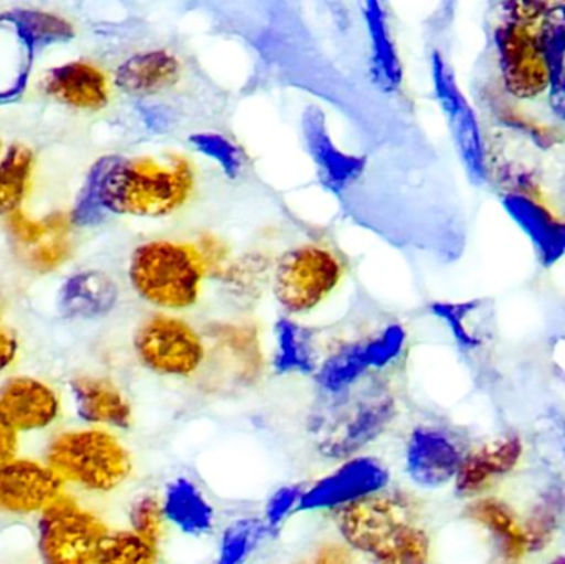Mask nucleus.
Here are the masks:
<instances>
[{
	"label": "nucleus",
	"mask_w": 565,
	"mask_h": 564,
	"mask_svg": "<svg viewBox=\"0 0 565 564\" xmlns=\"http://www.w3.org/2000/svg\"><path fill=\"white\" fill-rule=\"evenodd\" d=\"M35 156L26 146L13 145L0 159V215L20 211L32 184Z\"/></svg>",
	"instance_id": "bb28decb"
},
{
	"label": "nucleus",
	"mask_w": 565,
	"mask_h": 564,
	"mask_svg": "<svg viewBox=\"0 0 565 564\" xmlns=\"http://www.w3.org/2000/svg\"><path fill=\"white\" fill-rule=\"evenodd\" d=\"M510 19L497 32L501 72L513 95L530 98L550 88L537 30H531L534 23L540 22L547 3L521 2L510 3Z\"/></svg>",
	"instance_id": "0eeeda50"
},
{
	"label": "nucleus",
	"mask_w": 565,
	"mask_h": 564,
	"mask_svg": "<svg viewBox=\"0 0 565 564\" xmlns=\"http://www.w3.org/2000/svg\"><path fill=\"white\" fill-rule=\"evenodd\" d=\"M63 482L43 464L10 459L0 464V513L33 515L62 497Z\"/></svg>",
	"instance_id": "f8f14e48"
},
{
	"label": "nucleus",
	"mask_w": 565,
	"mask_h": 564,
	"mask_svg": "<svg viewBox=\"0 0 565 564\" xmlns=\"http://www.w3.org/2000/svg\"><path fill=\"white\" fill-rule=\"evenodd\" d=\"M521 456L523 443L520 437L507 436L493 440L463 457L455 477V489L460 496H475L510 473L520 464Z\"/></svg>",
	"instance_id": "f3484780"
},
{
	"label": "nucleus",
	"mask_w": 565,
	"mask_h": 564,
	"mask_svg": "<svg viewBox=\"0 0 565 564\" xmlns=\"http://www.w3.org/2000/svg\"><path fill=\"white\" fill-rule=\"evenodd\" d=\"M431 75L438 102L450 123L455 142L467 166L468 174L475 182H483L487 179V155L477 115L461 93L450 65L438 53L431 58Z\"/></svg>",
	"instance_id": "9d476101"
},
{
	"label": "nucleus",
	"mask_w": 565,
	"mask_h": 564,
	"mask_svg": "<svg viewBox=\"0 0 565 564\" xmlns=\"http://www.w3.org/2000/svg\"><path fill=\"white\" fill-rule=\"evenodd\" d=\"M214 350L211 351L212 380L221 386H247L260 370L258 347L254 338L241 331H225L214 334ZM205 358V361H207Z\"/></svg>",
	"instance_id": "412c9836"
},
{
	"label": "nucleus",
	"mask_w": 565,
	"mask_h": 564,
	"mask_svg": "<svg viewBox=\"0 0 565 564\" xmlns=\"http://www.w3.org/2000/svg\"><path fill=\"white\" fill-rule=\"evenodd\" d=\"M17 433L0 421V464L15 459Z\"/></svg>",
	"instance_id": "ea45409f"
},
{
	"label": "nucleus",
	"mask_w": 565,
	"mask_h": 564,
	"mask_svg": "<svg viewBox=\"0 0 565 564\" xmlns=\"http://www.w3.org/2000/svg\"><path fill=\"white\" fill-rule=\"evenodd\" d=\"M162 509L168 520L188 535H205L214 525V510L201 490L188 479H178L169 483Z\"/></svg>",
	"instance_id": "b1692460"
},
{
	"label": "nucleus",
	"mask_w": 565,
	"mask_h": 564,
	"mask_svg": "<svg viewBox=\"0 0 565 564\" xmlns=\"http://www.w3.org/2000/svg\"><path fill=\"white\" fill-rule=\"evenodd\" d=\"M467 515L491 533L504 562L520 563L531 552L526 529L501 500L493 497L475 500L468 507Z\"/></svg>",
	"instance_id": "4be33fe9"
},
{
	"label": "nucleus",
	"mask_w": 565,
	"mask_h": 564,
	"mask_svg": "<svg viewBox=\"0 0 565 564\" xmlns=\"http://www.w3.org/2000/svg\"><path fill=\"white\" fill-rule=\"evenodd\" d=\"M76 413L85 423L128 429L132 411L125 394L105 377L76 376L72 381Z\"/></svg>",
	"instance_id": "a211bd4d"
},
{
	"label": "nucleus",
	"mask_w": 565,
	"mask_h": 564,
	"mask_svg": "<svg viewBox=\"0 0 565 564\" xmlns=\"http://www.w3.org/2000/svg\"><path fill=\"white\" fill-rule=\"evenodd\" d=\"M55 225L46 235L45 241L40 242L32 251L20 255L23 264L36 274H50V272L56 270L72 255V241H70L73 225L72 215L65 214V212H55Z\"/></svg>",
	"instance_id": "c756f323"
},
{
	"label": "nucleus",
	"mask_w": 565,
	"mask_h": 564,
	"mask_svg": "<svg viewBox=\"0 0 565 564\" xmlns=\"http://www.w3.org/2000/svg\"><path fill=\"white\" fill-rule=\"evenodd\" d=\"M275 368L278 373L308 374L316 370V351L308 330L281 320L277 327Z\"/></svg>",
	"instance_id": "c85d7f7f"
},
{
	"label": "nucleus",
	"mask_w": 565,
	"mask_h": 564,
	"mask_svg": "<svg viewBox=\"0 0 565 564\" xmlns=\"http://www.w3.org/2000/svg\"><path fill=\"white\" fill-rule=\"evenodd\" d=\"M164 509L156 497L146 496L136 500L132 506L129 520H131L132 533L141 536L151 545L158 546L164 530Z\"/></svg>",
	"instance_id": "f704fd0d"
},
{
	"label": "nucleus",
	"mask_w": 565,
	"mask_h": 564,
	"mask_svg": "<svg viewBox=\"0 0 565 564\" xmlns=\"http://www.w3.org/2000/svg\"><path fill=\"white\" fill-rule=\"evenodd\" d=\"M191 142L199 152L217 162L228 178H238L244 171V152L225 136L218 132H198L192 136Z\"/></svg>",
	"instance_id": "72a5a7b5"
},
{
	"label": "nucleus",
	"mask_w": 565,
	"mask_h": 564,
	"mask_svg": "<svg viewBox=\"0 0 565 564\" xmlns=\"http://www.w3.org/2000/svg\"><path fill=\"white\" fill-rule=\"evenodd\" d=\"M32 45L12 17L0 19V99L20 95L29 79Z\"/></svg>",
	"instance_id": "393cba45"
},
{
	"label": "nucleus",
	"mask_w": 565,
	"mask_h": 564,
	"mask_svg": "<svg viewBox=\"0 0 565 564\" xmlns=\"http://www.w3.org/2000/svg\"><path fill=\"white\" fill-rule=\"evenodd\" d=\"M305 135L312 158L331 184L344 185L361 172L362 162L359 159L351 158L335 148L331 136L326 131L321 113H308L305 119Z\"/></svg>",
	"instance_id": "a878e982"
},
{
	"label": "nucleus",
	"mask_w": 565,
	"mask_h": 564,
	"mask_svg": "<svg viewBox=\"0 0 565 564\" xmlns=\"http://www.w3.org/2000/svg\"><path fill=\"white\" fill-rule=\"evenodd\" d=\"M98 564H158L156 546L132 532L108 533Z\"/></svg>",
	"instance_id": "2f4dec72"
},
{
	"label": "nucleus",
	"mask_w": 565,
	"mask_h": 564,
	"mask_svg": "<svg viewBox=\"0 0 565 564\" xmlns=\"http://www.w3.org/2000/svg\"><path fill=\"white\" fill-rule=\"evenodd\" d=\"M142 366L161 376L188 377L205 364L207 344L194 327L172 315L148 318L135 334Z\"/></svg>",
	"instance_id": "1a4fd4ad"
},
{
	"label": "nucleus",
	"mask_w": 565,
	"mask_h": 564,
	"mask_svg": "<svg viewBox=\"0 0 565 564\" xmlns=\"http://www.w3.org/2000/svg\"><path fill=\"white\" fill-rule=\"evenodd\" d=\"M407 472L417 486L435 489L457 477L461 457L457 444L437 429H417L407 446Z\"/></svg>",
	"instance_id": "2eb2a0df"
},
{
	"label": "nucleus",
	"mask_w": 565,
	"mask_h": 564,
	"mask_svg": "<svg viewBox=\"0 0 565 564\" xmlns=\"http://www.w3.org/2000/svg\"><path fill=\"white\" fill-rule=\"evenodd\" d=\"M118 301V287L103 272L73 275L60 291V308L66 317L95 318L108 313Z\"/></svg>",
	"instance_id": "5701e85b"
},
{
	"label": "nucleus",
	"mask_w": 565,
	"mask_h": 564,
	"mask_svg": "<svg viewBox=\"0 0 565 564\" xmlns=\"http://www.w3.org/2000/svg\"><path fill=\"white\" fill-rule=\"evenodd\" d=\"M388 472L379 460L371 457H355L334 473L319 480L308 492L301 493L298 509H342L349 503L382 492L387 487Z\"/></svg>",
	"instance_id": "9b49d317"
},
{
	"label": "nucleus",
	"mask_w": 565,
	"mask_h": 564,
	"mask_svg": "<svg viewBox=\"0 0 565 564\" xmlns=\"http://www.w3.org/2000/svg\"><path fill=\"white\" fill-rule=\"evenodd\" d=\"M342 275L344 265L329 248L316 244L291 248L275 267V298L286 313H308L332 294Z\"/></svg>",
	"instance_id": "423d86ee"
},
{
	"label": "nucleus",
	"mask_w": 565,
	"mask_h": 564,
	"mask_svg": "<svg viewBox=\"0 0 565 564\" xmlns=\"http://www.w3.org/2000/svg\"><path fill=\"white\" fill-rule=\"evenodd\" d=\"M108 530L70 497L40 513L39 553L43 564H98Z\"/></svg>",
	"instance_id": "6e6552de"
},
{
	"label": "nucleus",
	"mask_w": 565,
	"mask_h": 564,
	"mask_svg": "<svg viewBox=\"0 0 565 564\" xmlns=\"http://www.w3.org/2000/svg\"><path fill=\"white\" fill-rule=\"evenodd\" d=\"M551 564H565V556H564V558L554 560V562Z\"/></svg>",
	"instance_id": "a19ab883"
},
{
	"label": "nucleus",
	"mask_w": 565,
	"mask_h": 564,
	"mask_svg": "<svg viewBox=\"0 0 565 564\" xmlns=\"http://www.w3.org/2000/svg\"><path fill=\"white\" fill-rule=\"evenodd\" d=\"M260 520L242 519L232 523L222 536L221 552L215 564H245L264 536Z\"/></svg>",
	"instance_id": "473e14b6"
},
{
	"label": "nucleus",
	"mask_w": 565,
	"mask_h": 564,
	"mask_svg": "<svg viewBox=\"0 0 565 564\" xmlns=\"http://www.w3.org/2000/svg\"><path fill=\"white\" fill-rule=\"evenodd\" d=\"M45 466L62 482L99 493L118 489L132 469L125 446L113 434L99 429L58 434L46 449Z\"/></svg>",
	"instance_id": "39448f33"
},
{
	"label": "nucleus",
	"mask_w": 565,
	"mask_h": 564,
	"mask_svg": "<svg viewBox=\"0 0 565 564\" xmlns=\"http://www.w3.org/2000/svg\"><path fill=\"white\" fill-rule=\"evenodd\" d=\"M17 354H19V340H17L15 331L0 315V373L12 366Z\"/></svg>",
	"instance_id": "e433bc0d"
},
{
	"label": "nucleus",
	"mask_w": 565,
	"mask_h": 564,
	"mask_svg": "<svg viewBox=\"0 0 565 564\" xmlns=\"http://www.w3.org/2000/svg\"><path fill=\"white\" fill-rule=\"evenodd\" d=\"M301 564H355L354 556L344 546L324 545Z\"/></svg>",
	"instance_id": "4c0bfd02"
},
{
	"label": "nucleus",
	"mask_w": 565,
	"mask_h": 564,
	"mask_svg": "<svg viewBox=\"0 0 565 564\" xmlns=\"http://www.w3.org/2000/svg\"><path fill=\"white\" fill-rule=\"evenodd\" d=\"M45 92L56 102L82 111H98L109 102L108 76L88 62H70L50 70Z\"/></svg>",
	"instance_id": "dca6fc26"
},
{
	"label": "nucleus",
	"mask_w": 565,
	"mask_h": 564,
	"mask_svg": "<svg viewBox=\"0 0 565 564\" xmlns=\"http://www.w3.org/2000/svg\"><path fill=\"white\" fill-rule=\"evenodd\" d=\"M338 526L345 543L377 564H427L430 542L412 506L397 493H374L342 507Z\"/></svg>",
	"instance_id": "f03ea898"
},
{
	"label": "nucleus",
	"mask_w": 565,
	"mask_h": 564,
	"mask_svg": "<svg viewBox=\"0 0 565 564\" xmlns=\"http://www.w3.org/2000/svg\"><path fill=\"white\" fill-rule=\"evenodd\" d=\"M60 416V397L43 381L15 376L0 384V421L13 433H35Z\"/></svg>",
	"instance_id": "4468645a"
},
{
	"label": "nucleus",
	"mask_w": 565,
	"mask_h": 564,
	"mask_svg": "<svg viewBox=\"0 0 565 564\" xmlns=\"http://www.w3.org/2000/svg\"><path fill=\"white\" fill-rule=\"evenodd\" d=\"M365 17H367L369 32H371L375 78L384 88H397L402 82V66L387 29L385 13L382 12L379 3H367Z\"/></svg>",
	"instance_id": "cd10ccee"
},
{
	"label": "nucleus",
	"mask_w": 565,
	"mask_h": 564,
	"mask_svg": "<svg viewBox=\"0 0 565 564\" xmlns=\"http://www.w3.org/2000/svg\"><path fill=\"white\" fill-rule=\"evenodd\" d=\"M209 251L175 241H151L139 245L129 262V280L136 294L162 310L194 307L211 267Z\"/></svg>",
	"instance_id": "20e7f679"
},
{
	"label": "nucleus",
	"mask_w": 565,
	"mask_h": 564,
	"mask_svg": "<svg viewBox=\"0 0 565 564\" xmlns=\"http://www.w3.org/2000/svg\"><path fill=\"white\" fill-rule=\"evenodd\" d=\"M503 205L508 214L533 242L534 247L540 252L541 262L546 267L564 257V222L557 221L547 209L523 194H508L503 199Z\"/></svg>",
	"instance_id": "aec40b11"
},
{
	"label": "nucleus",
	"mask_w": 565,
	"mask_h": 564,
	"mask_svg": "<svg viewBox=\"0 0 565 564\" xmlns=\"http://www.w3.org/2000/svg\"><path fill=\"white\" fill-rule=\"evenodd\" d=\"M405 334L401 327H391L364 343H354L332 354L318 373V381L329 394L339 393L359 383L369 368H382L398 357Z\"/></svg>",
	"instance_id": "ddd939ff"
},
{
	"label": "nucleus",
	"mask_w": 565,
	"mask_h": 564,
	"mask_svg": "<svg viewBox=\"0 0 565 564\" xmlns=\"http://www.w3.org/2000/svg\"><path fill=\"white\" fill-rule=\"evenodd\" d=\"M194 185V169L184 158H103L89 171L73 224H95L105 212L166 217L191 199Z\"/></svg>",
	"instance_id": "f257e3e1"
},
{
	"label": "nucleus",
	"mask_w": 565,
	"mask_h": 564,
	"mask_svg": "<svg viewBox=\"0 0 565 564\" xmlns=\"http://www.w3.org/2000/svg\"><path fill=\"white\" fill-rule=\"evenodd\" d=\"M550 92L551 109L565 121V62L559 73L550 79Z\"/></svg>",
	"instance_id": "58836bf2"
},
{
	"label": "nucleus",
	"mask_w": 565,
	"mask_h": 564,
	"mask_svg": "<svg viewBox=\"0 0 565 564\" xmlns=\"http://www.w3.org/2000/svg\"><path fill=\"white\" fill-rule=\"evenodd\" d=\"M10 17L19 26L20 32L29 40L32 49L55 42H66L73 36L72 23L66 22L62 17L53 15V13L22 10V12H13Z\"/></svg>",
	"instance_id": "7c9ffc66"
},
{
	"label": "nucleus",
	"mask_w": 565,
	"mask_h": 564,
	"mask_svg": "<svg viewBox=\"0 0 565 564\" xmlns=\"http://www.w3.org/2000/svg\"><path fill=\"white\" fill-rule=\"evenodd\" d=\"M299 499H301V492L296 487H282L275 492L267 506L268 529H278L288 513L298 507Z\"/></svg>",
	"instance_id": "c9c22d12"
},
{
	"label": "nucleus",
	"mask_w": 565,
	"mask_h": 564,
	"mask_svg": "<svg viewBox=\"0 0 565 564\" xmlns=\"http://www.w3.org/2000/svg\"><path fill=\"white\" fill-rule=\"evenodd\" d=\"M355 384L331 394L309 417L312 443L328 459L355 456L394 421L395 403L387 387L379 383Z\"/></svg>",
	"instance_id": "7ed1b4c3"
},
{
	"label": "nucleus",
	"mask_w": 565,
	"mask_h": 564,
	"mask_svg": "<svg viewBox=\"0 0 565 564\" xmlns=\"http://www.w3.org/2000/svg\"><path fill=\"white\" fill-rule=\"evenodd\" d=\"M181 62L168 50L136 53L116 70V85L132 96H152L178 83Z\"/></svg>",
	"instance_id": "6ab92c4d"
}]
</instances>
